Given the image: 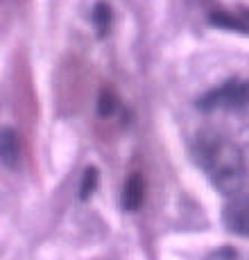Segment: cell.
<instances>
[{"mask_svg":"<svg viewBox=\"0 0 249 260\" xmlns=\"http://www.w3.org/2000/svg\"><path fill=\"white\" fill-rule=\"evenodd\" d=\"M195 158L222 192L238 194L245 179V161L236 145L215 134H202L195 141Z\"/></svg>","mask_w":249,"mask_h":260,"instance_id":"cell-1","label":"cell"},{"mask_svg":"<svg viewBox=\"0 0 249 260\" xmlns=\"http://www.w3.org/2000/svg\"><path fill=\"white\" fill-rule=\"evenodd\" d=\"M249 104V84L245 82H229L220 88H213L199 100L204 111L211 109H242Z\"/></svg>","mask_w":249,"mask_h":260,"instance_id":"cell-2","label":"cell"},{"mask_svg":"<svg viewBox=\"0 0 249 260\" xmlns=\"http://www.w3.org/2000/svg\"><path fill=\"white\" fill-rule=\"evenodd\" d=\"M224 224L229 231L249 238V194H233L224 208Z\"/></svg>","mask_w":249,"mask_h":260,"instance_id":"cell-3","label":"cell"},{"mask_svg":"<svg viewBox=\"0 0 249 260\" xmlns=\"http://www.w3.org/2000/svg\"><path fill=\"white\" fill-rule=\"evenodd\" d=\"M145 197V188H143V179L141 174H132L129 181L124 183V194H122V206L127 211H138Z\"/></svg>","mask_w":249,"mask_h":260,"instance_id":"cell-4","label":"cell"},{"mask_svg":"<svg viewBox=\"0 0 249 260\" xmlns=\"http://www.w3.org/2000/svg\"><path fill=\"white\" fill-rule=\"evenodd\" d=\"M0 156H3L5 166L14 168L18 163L21 149H18V136L14 134V129H5L3 138H0Z\"/></svg>","mask_w":249,"mask_h":260,"instance_id":"cell-5","label":"cell"},{"mask_svg":"<svg viewBox=\"0 0 249 260\" xmlns=\"http://www.w3.org/2000/svg\"><path fill=\"white\" fill-rule=\"evenodd\" d=\"M93 23H96V27L100 29V37H104L109 29V25H111V9H109L107 3H98L96 7H93Z\"/></svg>","mask_w":249,"mask_h":260,"instance_id":"cell-6","label":"cell"},{"mask_svg":"<svg viewBox=\"0 0 249 260\" xmlns=\"http://www.w3.org/2000/svg\"><path fill=\"white\" fill-rule=\"evenodd\" d=\"M98 186V170L96 168H88L84 172V179H82V188H79V197L82 199H88L93 194V190Z\"/></svg>","mask_w":249,"mask_h":260,"instance_id":"cell-7","label":"cell"},{"mask_svg":"<svg viewBox=\"0 0 249 260\" xmlns=\"http://www.w3.org/2000/svg\"><path fill=\"white\" fill-rule=\"evenodd\" d=\"M206 260H249V258L242 251L233 249V247H222V249H217V251L208 253Z\"/></svg>","mask_w":249,"mask_h":260,"instance_id":"cell-8","label":"cell"},{"mask_svg":"<svg viewBox=\"0 0 249 260\" xmlns=\"http://www.w3.org/2000/svg\"><path fill=\"white\" fill-rule=\"evenodd\" d=\"M113 109H116L113 98L109 93H102V98H100V113H102V116H109V113H113Z\"/></svg>","mask_w":249,"mask_h":260,"instance_id":"cell-9","label":"cell"}]
</instances>
